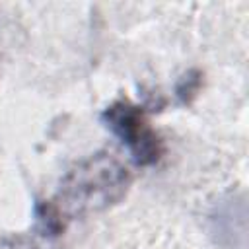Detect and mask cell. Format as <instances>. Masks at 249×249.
<instances>
[{"instance_id": "1", "label": "cell", "mask_w": 249, "mask_h": 249, "mask_svg": "<svg viewBox=\"0 0 249 249\" xmlns=\"http://www.w3.org/2000/svg\"><path fill=\"white\" fill-rule=\"evenodd\" d=\"M103 121L130 150L132 158L140 165H152L160 160L163 148L158 134L148 124L142 107L130 101H117L103 111Z\"/></svg>"}]
</instances>
